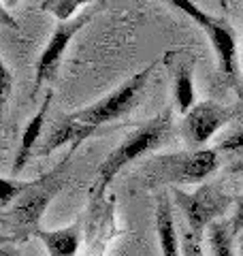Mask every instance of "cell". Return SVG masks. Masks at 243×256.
<instances>
[{"mask_svg":"<svg viewBox=\"0 0 243 256\" xmlns=\"http://www.w3.org/2000/svg\"><path fill=\"white\" fill-rule=\"evenodd\" d=\"M220 152L218 150H192L190 154H173L162 156L150 162V169H154V180L173 184V188L180 186H194L207 180L218 164H220Z\"/></svg>","mask_w":243,"mask_h":256,"instance_id":"4","label":"cell"},{"mask_svg":"<svg viewBox=\"0 0 243 256\" xmlns=\"http://www.w3.org/2000/svg\"><path fill=\"white\" fill-rule=\"evenodd\" d=\"M156 233L162 256H182V239L177 233L168 194H160L156 203Z\"/></svg>","mask_w":243,"mask_h":256,"instance_id":"11","label":"cell"},{"mask_svg":"<svg viewBox=\"0 0 243 256\" xmlns=\"http://www.w3.org/2000/svg\"><path fill=\"white\" fill-rule=\"evenodd\" d=\"M77 148H72L50 173L40 175L38 180L30 182V186L24 190V194L15 201L9 210L2 212V233L4 242H22L30 235H36L40 230V218L47 210V205L54 201V196L64 188L70 171V160Z\"/></svg>","mask_w":243,"mask_h":256,"instance_id":"1","label":"cell"},{"mask_svg":"<svg viewBox=\"0 0 243 256\" xmlns=\"http://www.w3.org/2000/svg\"><path fill=\"white\" fill-rule=\"evenodd\" d=\"M158 62H160V58L150 62L143 70L134 73L132 77H128L124 84H122L120 88H116L113 92H109L104 98L96 100V102H92V105L79 109L70 116L75 118L77 122L94 128V130L102 124H109V122H113V120L126 116L143 96V90H145V86H148V79H150V75L154 73V70H156Z\"/></svg>","mask_w":243,"mask_h":256,"instance_id":"3","label":"cell"},{"mask_svg":"<svg viewBox=\"0 0 243 256\" xmlns=\"http://www.w3.org/2000/svg\"><path fill=\"white\" fill-rule=\"evenodd\" d=\"M92 132H94V128L77 122L72 116L60 118L52 124L47 134H43V139H40L34 156H50L52 152H56L62 146H66V143H70L72 148H79V143L90 137Z\"/></svg>","mask_w":243,"mask_h":256,"instance_id":"9","label":"cell"},{"mask_svg":"<svg viewBox=\"0 0 243 256\" xmlns=\"http://www.w3.org/2000/svg\"><path fill=\"white\" fill-rule=\"evenodd\" d=\"M36 237L43 242L50 256H75L81 242L77 224H70V226L58 230H38Z\"/></svg>","mask_w":243,"mask_h":256,"instance_id":"12","label":"cell"},{"mask_svg":"<svg viewBox=\"0 0 243 256\" xmlns=\"http://www.w3.org/2000/svg\"><path fill=\"white\" fill-rule=\"evenodd\" d=\"M230 222V228H232V235H243V194L239 196L237 205H234V212H232V218L228 220Z\"/></svg>","mask_w":243,"mask_h":256,"instance_id":"19","label":"cell"},{"mask_svg":"<svg viewBox=\"0 0 243 256\" xmlns=\"http://www.w3.org/2000/svg\"><path fill=\"white\" fill-rule=\"evenodd\" d=\"M175 201L184 214V222L188 228L202 237V230L209 228L220 216L228 210L230 196L224 194L216 186H200L194 192H186L182 188H173Z\"/></svg>","mask_w":243,"mask_h":256,"instance_id":"5","label":"cell"},{"mask_svg":"<svg viewBox=\"0 0 243 256\" xmlns=\"http://www.w3.org/2000/svg\"><path fill=\"white\" fill-rule=\"evenodd\" d=\"M28 186H30V182H24V180H13V178L2 180V198H0L2 212L9 210V207L24 194V190H26Z\"/></svg>","mask_w":243,"mask_h":256,"instance_id":"16","label":"cell"},{"mask_svg":"<svg viewBox=\"0 0 243 256\" xmlns=\"http://www.w3.org/2000/svg\"><path fill=\"white\" fill-rule=\"evenodd\" d=\"M239 114L237 105H220L216 100H202L196 102L184 118L182 130L188 146L194 150H202V146L226 126L230 120Z\"/></svg>","mask_w":243,"mask_h":256,"instance_id":"7","label":"cell"},{"mask_svg":"<svg viewBox=\"0 0 243 256\" xmlns=\"http://www.w3.org/2000/svg\"><path fill=\"white\" fill-rule=\"evenodd\" d=\"M54 100V94L47 92L45 100L40 102V107L34 116L30 118V122L24 128V134H22V141H20V148H18V154H15V162H13V175H20L24 171L28 160L34 156V152L40 143V134H43V126H45V120H47V111H50V105Z\"/></svg>","mask_w":243,"mask_h":256,"instance_id":"10","label":"cell"},{"mask_svg":"<svg viewBox=\"0 0 243 256\" xmlns=\"http://www.w3.org/2000/svg\"><path fill=\"white\" fill-rule=\"evenodd\" d=\"M218 152H226V154H243V128L237 132L228 134L226 139L220 141V146L216 148Z\"/></svg>","mask_w":243,"mask_h":256,"instance_id":"18","label":"cell"},{"mask_svg":"<svg viewBox=\"0 0 243 256\" xmlns=\"http://www.w3.org/2000/svg\"><path fill=\"white\" fill-rule=\"evenodd\" d=\"M88 2H90V0H45L43 9L52 11L60 22H68L72 18V13Z\"/></svg>","mask_w":243,"mask_h":256,"instance_id":"15","label":"cell"},{"mask_svg":"<svg viewBox=\"0 0 243 256\" xmlns=\"http://www.w3.org/2000/svg\"><path fill=\"white\" fill-rule=\"evenodd\" d=\"M175 105L186 116L194 107V79H192V62L180 64L175 68V82H173Z\"/></svg>","mask_w":243,"mask_h":256,"instance_id":"13","label":"cell"},{"mask_svg":"<svg viewBox=\"0 0 243 256\" xmlns=\"http://www.w3.org/2000/svg\"><path fill=\"white\" fill-rule=\"evenodd\" d=\"M207 239H209V248H212L214 256H234L232 250V228L230 222L224 220H216L212 226L207 228Z\"/></svg>","mask_w":243,"mask_h":256,"instance_id":"14","label":"cell"},{"mask_svg":"<svg viewBox=\"0 0 243 256\" xmlns=\"http://www.w3.org/2000/svg\"><path fill=\"white\" fill-rule=\"evenodd\" d=\"M173 126V114L171 109L160 111L156 118H152L150 122H145L143 126H139L134 132H130L128 137L120 143L118 148H113L107 158L100 162L98 171H96V180H94V198L102 196L107 188L113 184L116 175L128 166L130 162H134L136 158H141L143 154L156 150L164 137L168 134Z\"/></svg>","mask_w":243,"mask_h":256,"instance_id":"2","label":"cell"},{"mask_svg":"<svg viewBox=\"0 0 243 256\" xmlns=\"http://www.w3.org/2000/svg\"><path fill=\"white\" fill-rule=\"evenodd\" d=\"M218 2H220L222 11H228V0H218Z\"/></svg>","mask_w":243,"mask_h":256,"instance_id":"22","label":"cell"},{"mask_svg":"<svg viewBox=\"0 0 243 256\" xmlns=\"http://www.w3.org/2000/svg\"><path fill=\"white\" fill-rule=\"evenodd\" d=\"M241 256H243V235H241Z\"/></svg>","mask_w":243,"mask_h":256,"instance_id":"23","label":"cell"},{"mask_svg":"<svg viewBox=\"0 0 243 256\" xmlns=\"http://www.w3.org/2000/svg\"><path fill=\"white\" fill-rule=\"evenodd\" d=\"M180 239H182V256H202V237L190 230L186 222L182 226Z\"/></svg>","mask_w":243,"mask_h":256,"instance_id":"17","label":"cell"},{"mask_svg":"<svg viewBox=\"0 0 243 256\" xmlns=\"http://www.w3.org/2000/svg\"><path fill=\"white\" fill-rule=\"evenodd\" d=\"M166 2H171L186 15H190L207 32L209 41L214 45V52L218 56V68H220L222 75L234 82V77H237V45H234V36H232V30L228 28V24L198 9L192 0H166Z\"/></svg>","mask_w":243,"mask_h":256,"instance_id":"6","label":"cell"},{"mask_svg":"<svg viewBox=\"0 0 243 256\" xmlns=\"http://www.w3.org/2000/svg\"><path fill=\"white\" fill-rule=\"evenodd\" d=\"M20 0H2V4H4V9H11V6H15Z\"/></svg>","mask_w":243,"mask_h":256,"instance_id":"21","label":"cell"},{"mask_svg":"<svg viewBox=\"0 0 243 256\" xmlns=\"http://www.w3.org/2000/svg\"><path fill=\"white\" fill-rule=\"evenodd\" d=\"M94 9L88 11V13H81L79 18L75 20H68V22H60L56 26L54 34L50 38V43L45 45V50L40 52V58L36 62V70H34V92L38 90L45 82H54L56 75L60 70V62H62V54L66 52L68 43L72 41V36L86 26L88 22L92 20Z\"/></svg>","mask_w":243,"mask_h":256,"instance_id":"8","label":"cell"},{"mask_svg":"<svg viewBox=\"0 0 243 256\" xmlns=\"http://www.w3.org/2000/svg\"><path fill=\"white\" fill-rule=\"evenodd\" d=\"M11 84H13L11 68L6 66V62H2V105H6V100L11 96Z\"/></svg>","mask_w":243,"mask_h":256,"instance_id":"20","label":"cell"}]
</instances>
